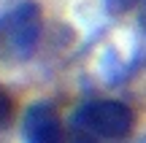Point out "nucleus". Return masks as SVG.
I'll use <instances>...</instances> for the list:
<instances>
[{
	"label": "nucleus",
	"mask_w": 146,
	"mask_h": 143,
	"mask_svg": "<svg viewBox=\"0 0 146 143\" xmlns=\"http://www.w3.org/2000/svg\"><path fill=\"white\" fill-rule=\"evenodd\" d=\"M138 27H141V32L146 35V0L141 3V11H138Z\"/></svg>",
	"instance_id": "nucleus-7"
},
{
	"label": "nucleus",
	"mask_w": 146,
	"mask_h": 143,
	"mask_svg": "<svg viewBox=\"0 0 146 143\" xmlns=\"http://www.w3.org/2000/svg\"><path fill=\"white\" fill-rule=\"evenodd\" d=\"M43 35V11L35 0H22L0 14V62L19 65L38 51Z\"/></svg>",
	"instance_id": "nucleus-1"
},
{
	"label": "nucleus",
	"mask_w": 146,
	"mask_h": 143,
	"mask_svg": "<svg viewBox=\"0 0 146 143\" xmlns=\"http://www.w3.org/2000/svg\"><path fill=\"white\" fill-rule=\"evenodd\" d=\"M70 127L78 132L89 135L92 140L114 143L125 140L135 127V111L127 105L125 100H114V97H95L87 100L73 111Z\"/></svg>",
	"instance_id": "nucleus-2"
},
{
	"label": "nucleus",
	"mask_w": 146,
	"mask_h": 143,
	"mask_svg": "<svg viewBox=\"0 0 146 143\" xmlns=\"http://www.w3.org/2000/svg\"><path fill=\"white\" fill-rule=\"evenodd\" d=\"M70 130L60 116L57 105L49 100H38L22 116V140L25 143H68Z\"/></svg>",
	"instance_id": "nucleus-3"
},
{
	"label": "nucleus",
	"mask_w": 146,
	"mask_h": 143,
	"mask_svg": "<svg viewBox=\"0 0 146 143\" xmlns=\"http://www.w3.org/2000/svg\"><path fill=\"white\" fill-rule=\"evenodd\" d=\"M68 143H98V140H92L89 135H84V132H78V130L70 127V138H68Z\"/></svg>",
	"instance_id": "nucleus-6"
},
{
	"label": "nucleus",
	"mask_w": 146,
	"mask_h": 143,
	"mask_svg": "<svg viewBox=\"0 0 146 143\" xmlns=\"http://www.w3.org/2000/svg\"><path fill=\"white\" fill-rule=\"evenodd\" d=\"M138 143H146V138H141V140H138Z\"/></svg>",
	"instance_id": "nucleus-8"
},
{
	"label": "nucleus",
	"mask_w": 146,
	"mask_h": 143,
	"mask_svg": "<svg viewBox=\"0 0 146 143\" xmlns=\"http://www.w3.org/2000/svg\"><path fill=\"white\" fill-rule=\"evenodd\" d=\"M14 108H16L14 105V97L0 86V132L8 130V124L14 122Z\"/></svg>",
	"instance_id": "nucleus-4"
},
{
	"label": "nucleus",
	"mask_w": 146,
	"mask_h": 143,
	"mask_svg": "<svg viewBox=\"0 0 146 143\" xmlns=\"http://www.w3.org/2000/svg\"><path fill=\"white\" fill-rule=\"evenodd\" d=\"M143 0H103V8L108 16H122L127 11H133L135 5H141Z\"/></svg>",
	"instance_id": "nucleus-5"
}]
</instances>
